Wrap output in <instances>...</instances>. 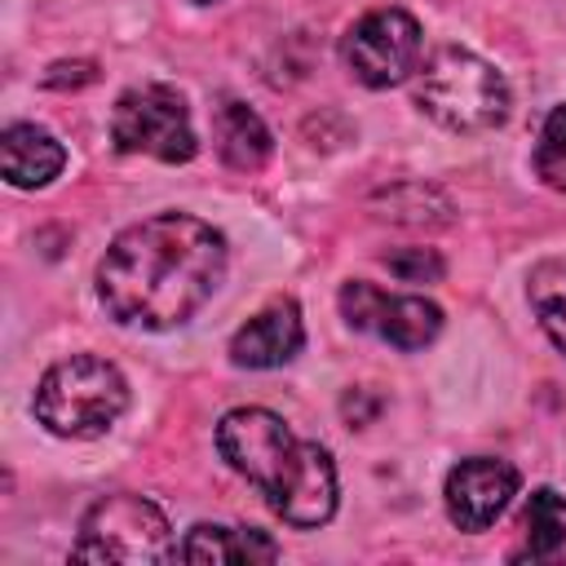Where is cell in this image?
Wrapping results in <instances>:
<instances>
[{"label": "cell", "instance_id": "6da1fadb", "mask_svg": "<svg viewBox=\"0 0 566 566\" xmlns=\"http://www.w3.org/2000/svg\"><path fill=\"white\" fill-rule=\"evenodd\" d=\"M226 279V239L190 212H159L119 230L97 261V301L124 327L190 323Z\"/></svg>", "mask_w": 566, "mask_h": 566}, {"label": "cell", "instance_id": "7a4b0ae2", "mask_svg": "<svg viewBox=\"0 0 566 566\" xmlns=\"http://www.w3.org/2000/svg\"><path fill=\"white\" fill-rule=\"evenodd\" d=\"M217 451L248 478L287 526H323L336 513V464L332 455L296 438L283 416L265 407H234L217 424Z\"/></svg>", "mask_w": 566, "mask_h": 566}, {"label": "cell", "instance_id": "3957f363", "mask_svg": "<svg viewBox=\"0 0 566 566\" xmlns=\"http://www.w3.org/2000/svg\"><path fill=\"white\" fill-rule=\"evenodd\" d=\"M416 106L447 133H491L509 119L513 93L495 62L473 49L442 44L416 66Z\"/></svg>", "mask_w": 566, "mask_h": 566}, {"label": "cell", "instance_id": "277c9868", "mask_svg": "<svg viewBox=\"0 0 566 566\" xmlns=\"http://www.w3.org/2000/svg\"><path fill=\"white\" fill-rule=\"evenodd\" d=\"M128 411V380L111 358L71 354L35 385V420L57 438H102Z\"/></svg>", "mask_w": 566, "mask_h": 566}, {"label": "cell", "instance_id": "5b68a950", "mask_svg": "<svg viewBox=\"0 0 566 566\" xmlns=\"http://www.w3.org/2000/svg\"><path fill=\"white\" fill-rule=\"evenodd\" d=\"M71 557H80V562L150 566V562L177 557V544H172V526L159 513V504H150L146 495L119 491V495H102L84 513L80 539H75Z\"/></svg>", "mask_w": 566, "mask_h": 566}, {"label": "cell", "instance_id": "8992f818", "mask_svg": "<svg viewBox=\"0 0 566 566\" xmlns=\"http://www.w3.org/2000/svg\"><path fill=\"white\" fill-rule=\"evenodd\" d=\"M111 142L124 155H150L159 164H186L199 150L190 106L168 84H142L119 93L111 111Z\"/></svg>", "mask_w": 566, "mask_h": 566}, {"label": "cell", "instance_id": "52a82bcc", "mask_svg": "<svg viewBox=\"0 0 566 566\" xmlns=\"http://www.w3.org/2000/svg\"><path fill=\"white\" fill-rule=\"evenodd\" d=\"M420 22L407 9H371L363 13L345 40H340V62L345 71L367 84V88H394L420 66Z\"/></svg>", "mask_w": 566, "mask_h": 566}, {"label": "cell", "instance_id": "ba28073f", "mask_svg": "<svg viewBox=\"0 0 566 566\" xmlns=\"http://www.w3.org/2000/svg\"><path fill=\"white\" fill-rule=\"evenodd\" d=\"M517 486H522V478H517V469H513L509 460L469 455V460H460V464L447 473V486H442L447 517H451L460 531L478 535V531H486V526L509 509V500L517 495Z\"/></svg>", "mask_w": 566, "mask_h": 566}, {"label": "cell", "instance_id": "9c48e42d", "mask_svg": "<svg viewBox=\"0 0 566 566\" xmlns=\"http://www.w3.org/2000/svg\"><path fill=\"white\" fill-rule=\"evenodd\" d=\"M305 345V323H301V305L292 296L270 301L261 314H252L234 336H230V363L234 367H252V371H270L283 367L301 354Z\"/></svg>", "mask_w": 566, "mask_h": 566}, {"label": "cell", "instance_id": "30bf717a", "mask_svg": "<svg viewBox=\"0 0 566 566\" xmlns=\"http://www.w3.org/2000/svg\"><path fill=\"white\" fill-rule=\"evenodd\" d=\"M66 164V150L53 133L35 124H9L0 133V172L18 190H40L49 186Z\"/></svg>", "mask_w": 566, "mask_h": 566}, {"label": "cell", "instance_id": "8fae6325", "mask_svg": "<svg viewBox=\"0 0 566 566\" xmlns=\"http://www.w3.org/2000/svg\"><path fill=\"white\" fill-rule=\"evenodd\" d=\"M181 562H199V566H239V562H274L279 544L256 531V526H217V522H199L190 526V535L177 548Z\"/></svg>", "mask_w": 566, "mask_h": 566}, {"label": "cell", "instance_id": "7c38bea8", "mask_svg": "<svg viewBox=\"0 0 566 566\" xmlns=\"http://www.w3.org/2000/svg\"><path fill=\"white\" fill-rule=\"evenodd\" d=\"M212 137H217V155H221L230 168H239V172L265 168V159H270V150H274V137H270L265 119H261L252 106L234 102V97H226V102L217 106V115H212Z\"/></svg>", "mask_w": 566, "mask_h": 566}, {"label": "cell", "instance_id": "4fadbf2b", "mask_svg": "<svg viewBox=\"0 0 566 566\" xmlns=\"http://www.w3.org/2000/svg\"><path fill=\"white\" fill-rule=\"evenodd\" d=\"M371 332L385 336L394 349H424L442 332V310L429 296H389L385 292Z\"/></svg>", "mask_w": 566, "mask_h": 566}, {"label": "cell", "instance_id": "5bb4252c", "mask_svg": "<svg viewBox=\"0 0 566 566\" xmlns=\"http://www.w3.org/2000/svg\"><path fill=\"white\" fill-rule=\"evenodd\" d=\"M562 548H566V500L553 486H539L522 509V548L513 557L544 562V557H557Z\"/></svg>", "mask_w": 566, "mask_h": 566}, {"label": "cell", "instance_id": "9a60e30c", "mask_svg": "<svg viewBox=\"0 0 566 566\" xmlns=\"http://www.w3.org/2000/svg\"><path fill=\"white\" fill-rule=\"evenodd\" d=\"M526 296L544 336L566 354V261H539L526 274Z\"/></svg>", "mask_w": 566, "mask_h": 566}, {"label": "cell", "instance_id": "2e32d148", "mask_svg": "<svg viewBox=\"0 0 566 566\" xmlns=\"http://www.w3.org/2000/svg\"><path fill=\"white\" fill-rule=\"evenodd\" d=\"M535 172L548 190H562L566 195V102L548 111L544 128H539V142H535Z\"/></svg>", "mask_w": 566, "mask_h": 566}, {"label": "cell", "instance_id": "e0dca14e", "mask_svg": "<svg viewBox=\"0 0 566 566\" xmlns=\"http://www.w3.org/2000/svg\"><path fill=\"white\" fill-rule=\"evenodd\" d=\"M380 301H385V292H380L376 283H367V279H349V283L340 287V314H345V323L358 327V332H371V327H376Z\"/></svg>", "mask_w": 566, "mask_h": 566}, {"label": "cell", "instance_id": "ac0fdd59", "mask_svg": "<svg viewBox=\"0 0 566 566\" xmlns=\"http://www.w3.org/2000/svg\"><path fill=\"white\" fill-rule=\"evenodd\" d=\"M385 265L402 283H438L442 279V256L433 248H394V252H385Z\"/></svg>", "mask_w": 566, "mask_h": 566}, {"label": "cell", "instance_id": "d6986e66", "mask_svg": "<svg viewBox=\"0 0 566 566\" xmlns=\"http://www.w3.org/2000/svg\"><path fill=\"white\" fill-rule=\"evenodd\" d=\"M190 4H217V0H190Z\"/></svg>", "mask_w": 566, "mask_h": 566}]
</instances>
